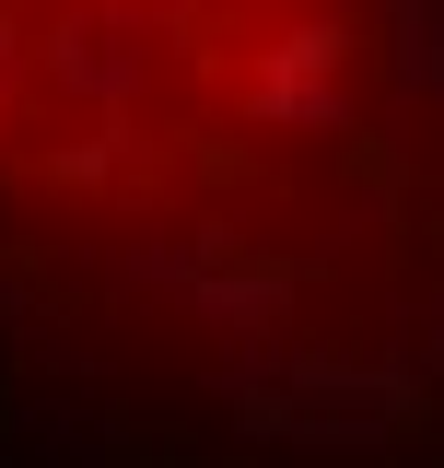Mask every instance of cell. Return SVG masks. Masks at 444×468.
Instances as JSON below:
<instances>
[{"instance_id": "cell-1", "label": "cell", "mask_w": 444, "mask_h": 468, "mask_svg": "<svg viewBox=\"0 0 444 468\" xmlns=\"http://www.w3.org/2000/svg\"><path fill=\"white\" fill-rule=\"evenodd\" d=\"M363 0H0V234L258 292L363 223Z\"/></svg>"}]
</instances>
